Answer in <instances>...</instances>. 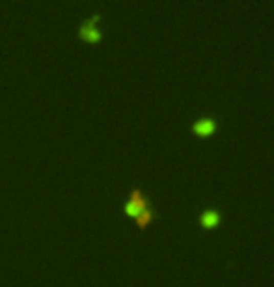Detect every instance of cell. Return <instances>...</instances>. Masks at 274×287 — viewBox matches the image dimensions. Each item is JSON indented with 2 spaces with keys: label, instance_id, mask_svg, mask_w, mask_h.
<instances>
[{
  "label": "cell",
  "instance_id": "cell-1",
  "mask_svg": "<svg viewBox=\"0 0 274 287\" xmlns=\"http://www.w3.org/2000/svg\"><path fill=\"white\" fill-rule=\"evenodd\" d=\"M147 207H151L150 200H147V196L142 192V189L140 187H133V189L129 190V196H127V200H125L123 203V213L127 216H138L140 213L144 209H147Z\"/></svg>",
  "mask_w": 274,
  "mask_h": 287
},
{
  "label": "cell",
  "instance_id": "cell-3",
  "mask_svg": "<svg viewBox=\"0 0 274 287\" xmlns=\"http://www.w3.org/2000/svg\"><path fill=\"white\" fill-rule=\"evenodd\" d=\"M192 133L198 136H211L215 131L218 129V123L215 118H200L191 125Z\"/></svg>",
  "mask_w": 274,
  "mask_h": 287
},
{
  "label": "cell",
  "instance_id": "cell-2",
  "mask_svg": "<svg viewBox=\"0 0 274 287\" xmlns=\"http://www.w3.org/2000/svg\"><path fill=\"white\" fill-rule=\"evenodd\" d=\"M99 20H101V15L99 13H92L90 17L78 25V37L84 41H88V43H99V41L103 39V32L99 28Z\"/></svg>",
  "mask_w": 274,
  "mask_h": 287
},
{
  "label": "cell",
  "instance_id": "cell-5",
  "mask_svg": "<svg viewBox=\"0 0 274 287\" xmlns=\"http://www.w3.org/2000/svg\"><path fill=\"white\" fill-rule=\"evenodd\" d=\"M155 218H157V213L153 211V207H147V209L142 211L138 216H135V222H136V225H138L140 230H145V228L155 220Z\"/></svg>",
  "mask_w": 274,
  "mask_h": 287
},
{
  "label": "cell",
  "instance_id": "cell-4",
  "mask_svg": "<svg viewBox=\"0 0 274 287\" xmlns=\"http://www.w3.org/2000/svg\"><path fill=\"white\" fill-rule=\"evenodd\" d=\"M220 222H222V215H220L217 209H205L202 215H200V224H202L203 228H207V230L217 228Z\"/></svg>",
  "mask_w": 274,
  "mask_h": 287
}]
</instances>
